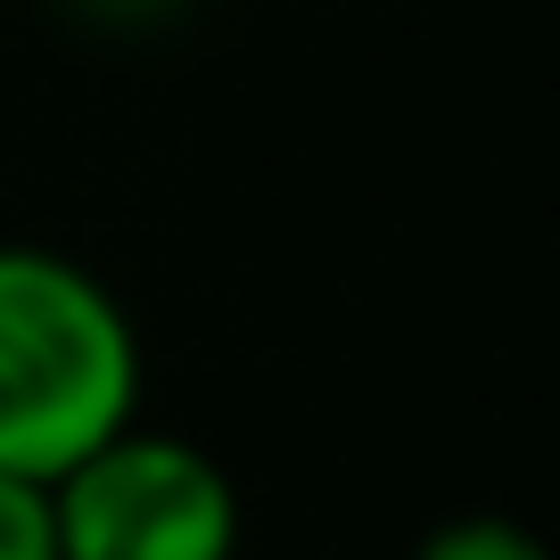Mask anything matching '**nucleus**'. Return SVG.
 Returning a JSON list of instances; mask_svg holds the SVG:
<instances>
[{"instance_id":"obj_4","label":"nucleus","mask_w":560,"mask_h":560,"mask_svg":"<svg viewBox=\"0 0 560 560\" xmlns=\"http://www.w3.org/2000/svg\"><path fill=\"white\" fill-rule=\"evenodd\" d=\"M0 560H58V520H50V478L0 470Z\"/></svg>"},{"instance_id":"obj_2","label":"nucleus","mask_w":560,"mask_h":560,"mask_svg":"<svg viewBox=\"0 0 560 560\" xmlns=\"http://www.w3.org/2000/svg\"><path fill=\"white\" fill-rule=\"evenodd\" d=\"M58 560H240V487L198 438L124 420L50 478Z\"/></svg>"},{"instance_id":"obj_1","label":"nucleus","mask_w":560,"mask_h":560,"mask_svg":"<svg viewBox=\"0 0 560 560\" xmlns=\"http://www.w3.org/2000/svg\"><path fill=\"white\" fill-rule=\"evenodd\" d=\"M140 330L83 256L0 240V470L58 478L140 420Z\"/></svg>"},{"instance_id":"obj_3","label":"nucleus","mask_w":560,"mask_h":560,"mask_svg":"<svg viewBox=\"0 0 560 560\" xmlns=\"http://www.w3.org/2000/svg\"><path fill=\"white\" fill-rule=\"evenodd\" d=\"M412 560H552V552H544L536 527L503 520V511H462V520L429 527L412 544Z\"/></svg>"}]
</instances>
